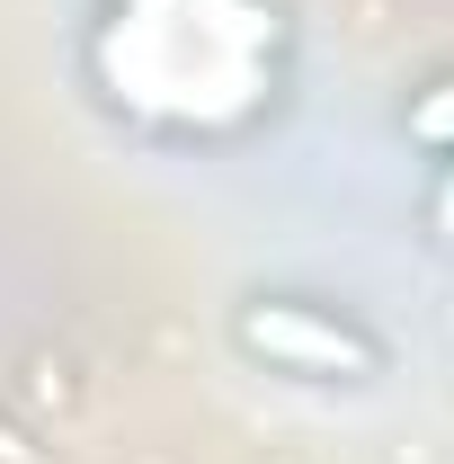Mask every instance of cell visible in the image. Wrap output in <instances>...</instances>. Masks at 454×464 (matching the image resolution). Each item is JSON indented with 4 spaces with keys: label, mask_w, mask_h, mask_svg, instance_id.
Returning a JSON list of instances; mask_svg holds the SVG:
<instances>
[{
    "label": "cell",
    "mask_w": 454,
    "mask_h": 464,
    "mask_svg": "<svg viewBox=\"0 0 454 464\" xmlns=\"http://www.w3.org/2000/svg\"><path fill=\"white\" fill-rule=\"evenodd\" d=\"M90 72L161 134H232L277 99V0H108Z\"/></svg>",
    "instance_id": "cell-1"
},
{
    "label": "cell",
    "mask_w": 454,
    "mask_h": 464,
    "mask_svg": "<svg viewBox=\"0 0 454 464\" xmlns=\"http://www.w3.org/2000/svg\"><path fill=\"white\" fill-rule=\"evenodd\" d=\"M232 331H241V348H250V357H268L277 375H374V366H383V348L365 340L356 322L321 313V304H294V295L250 304Z\"/></svg>",
    "instance_id": "cell-2"
},
{
    "label": "cell",
    "mask_w": 454,
    "mask_h": 464,
    "mask_svg": "<svg viewBox=\"0 0 454 464\" xmlns=\"http://www.w3.org/2000/svg\"><path fill=\"white\" fill-rule=\"evenodd\" d=\"M410 134H419V143H437V152H454V81H437V90L410 108Z\"/></svg>",
    "instance_id": "cell-3"
},
{
    "label": "cell",
    "mask_w": 454,
    "mask_h": 464,
    "mask_svg": "<svg viewBox=\"0 0 454 464\" xmlns=\"http://www.w3.org/2000/svg\"><path fill=\"white\" fill-rule=\"evenodd\" d=\"M428 224H437V241H454V152H446V179H437V197H428Z\"/></svg>",
    "instance_id": "cell-4"
},
{
    "label": "cell",
    "mask_w": 454,
    "mask_h": 464,
    "mask_svg": "<svg viewBox=\"0 0 454 464\" xmlns=\"http://www.w3.org/2000/svg\"><path fill=\"white\" fill-rule=\"evenodd\" d=\"M0 464H36V456H27V438H18L9 420H0Z\"/></svg>",
    "instance_id": "cell-5"
}]
</instances>
